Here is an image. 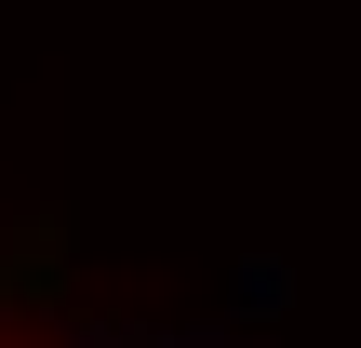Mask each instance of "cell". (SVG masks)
<instances>
[]
</instances>
